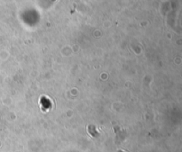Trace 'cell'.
<instances>
[{
	"label": "cell",
	"mask_w": 182,
	"mask_h": 152,
	"mask_svg": "<svg viewBox=\"0 0 182 152\" xmlns=\"http://www.w3.org/2000/svg\"><path fill=\"white\" fill-rule=\"evenodd\" d=\"M39 103H40V107L42 109L43 111H48L52 108V101H50L49 98L45 97V96H43L42 98L40 99L39 101Z\"/></svg>",
	"instance_id": "1"
},
{
	"label": "cell",
	"mask_w": 182,
	"mask_h": 152,
	"mask_svg": "<svg viewBox=\"0 0 182 152\" xmlns=\"http://www.w3.org/2000/svg\"><path fill=\"white\" fill-rule=\"evenodd\" d=\"M88 132H89V133L91 134L92 137L96 138L99 136V132L97 130L96 126H95V125H89V126H88Z\"/></svg>",
	"instance_id": "2"
},
{
	"label": "cell",
	"mask_w": 182,
	"mask_h": 152,
	"mask_svg": "<svg viewBox=\"0 0 182 152\" xmlns=\"http://www.w3.org/2000/svg\"><path fill=\"white\" fill-rule=\"evenodd\" d=\"M117 152H125V151H123V150H118Z\"/></svg>",
	"instance_id": "3"
}]
</instances>
